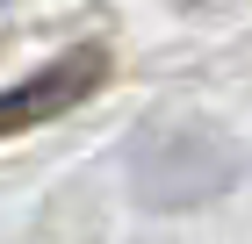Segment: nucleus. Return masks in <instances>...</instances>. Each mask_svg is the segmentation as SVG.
Instances as JSON below:
<instances>
[{"label": "nucleus", "mask_w": 252, "mask_h": 244, "mask_svg": "<svg viewBox=\"0 0 252 244\" xmlns=\"http://www.w3.org/2000/svg\"><path fill=\"white\" fill-rule=\"evenodd\" d=\"M101 79H108V43H72V51L51 57L43 72L0 86V136H22V130H36V122H58L65 108H79V101L101 94Z\"/></svg>", "instance_id": "1"}]
</instances>
